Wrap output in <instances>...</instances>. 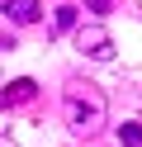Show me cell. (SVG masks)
Wrapping results in <instances>:
<instances>
[{"label": "cell", "instance_id": "obj_3", "mask_svg": "<svg viewBox=\"0 0 142 147\" xmlns=\"http://www.w3.org/2000/svg\"><path fill=\"white\" fill-rule=\"evenodd\" d=\"M33 95H38L33 81H28V76H14V81H5V95H0V100H5V109H14V105H28Z\"/></svg>", "mask_w": 142, "mask_h": 147}, {"label": "cell", "instance_id": "obj_5", "mask_svg": "<svg viewBox=\"0 0 142 147\" xmlns=\"http://www.w3.org/2000/svg\"><path fill=\"white\" fill-rule=\"evenodd\" d=\"M76 14H81V10H76V5H62V10H57V24H52V29H57V33H66V29H76Z\"/></svg>", "mask_w": 142, "mask_h": 147}, {"label": "cell", "instance_id": "obj_7", "mask_svg": "<svg viewBox=\"0 0 142 147\" xmlns=\"http://www.w3.org/2000/svg\"><path fill=\"white\" fill-rule=\"evenodd\" d=\"M114 5H118V0H85V10H90V14H109Z\"/></svg>", "mask_w": 142, "mask_h": 147}, {"label": "cell", "instance_id": "obj_6", "mask_svg": "<svg viewBox=\"0 0 142 147\" xmlns=\"http://www.w3.org/2000/svg\"><path fill=\"white\" fill-rule=\"evenodd\" d=\"M118 142L123 147H142V123H123L118 128Z\"/></svg>", "mask_w": 142, "mask_h": 147}, {"label": "cell", "instance_id": "obj_2", "mask_svg": "<svg viewBox=\"0 0 142 147\" xmlns=\"http://www.w3.org/2000/svg\"><path fill=\"white\" fill-rule=\"evenodd\" d=\"M76 48H81L85 57H95V62H109V57H114V38L100 29V24H85V29H76Z\"/></svg>", "mask_w": 142, "mask_h": 147}, {"label": "cell", "instance_id": "obj_1", "mask_svg": "<svg viewBox=\"0 0 142 147\" xmlns=\"http://www.w3.org/2000/svg\"><path fill=\"white\" fill-rule=\"evenodd\" d=\"M62 114H66V123H71V133H81V138L100 133V128H104V114H109L104 90L90 86V81H66V90H62Z\"/></svg>", "mask_w": 142, "mask_h": 147}, {"label": "cell", "instance_id": "obj_4", "mask_svg": "<svg viewBox=\"0 0 142 147\" xmlns=\"http://www.w3.org/2000/svg\"><path fill=\"white\" fill-rule=\"evenodd\" d=\"M5 14H9L14 24H38L43 5H38V0H5Z\"/></svg>", "mask_w": 142, "mask_h": 147}]
</instances>
